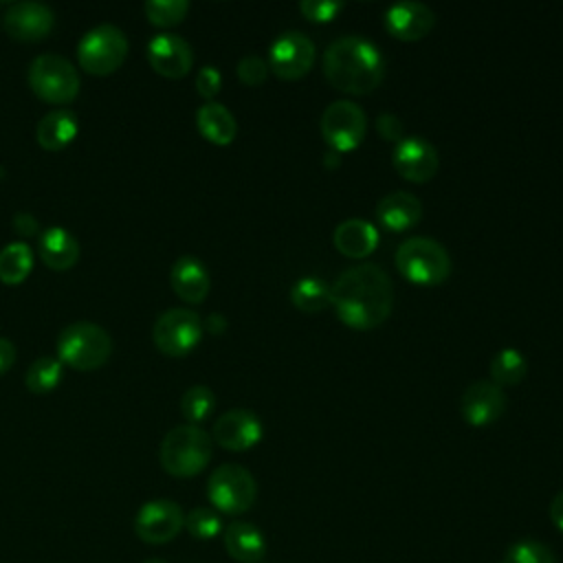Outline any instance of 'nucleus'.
Listing matches in <instances>:
<instances>
[{
  "label": "nucleus",
  "instance_id": "19",
  "mask_svg": "<svg viewBox=\"0 0 563 563\" xmlns=\"http://www.w3.org/2000/svg\"><path fill=\"white\" fill-rule=\"evenodd\" d=\"M222 543L227 554L238 563H262L266 556V537L264 532L251 523L235 519L222 530Z\"/></svg>",
  "mask_w": 563,
  "mask_h": 563
},
{
  "label": "nucleus",
  "instance_id": "6",
  "mask_svg": "<svg viewBox=\"0 0 563 563\" xmlns=\"http://www.w3.org/2000/svg\"><path fill=\"white\" fill-rule=\"evenodd\" d=\"M31 90L48 103H68L79 92V73L70 59L57 53H42L29 66Z\"/></svg>",
  "mask_w": 563,
  "mask_h": 563
},
{
  "label": "nucleus",
  "instance_id": "43",
  "mask_svg": "<svg viewBox=\"0 0 563 563\" xmlns=\"http://www.w3.org/2000/svg\"><path fill=\"white\" fill-rule=\"evenodd\" d=\"M143 563H167L165 559H145Z\"/></svg>",
  "mask_w": 563,
  "mask_h": 563
},
{
  "label": "nucleus",
  "instance_id": "18",
  "mask_svg": "<svg viewBox=\"0 0 563 563\" xmlns=\"http://www.w3.org/2000/svg\"><path fill=\"white\" fill-rule=\"evenodd\" d=\"M383 24L389 35L402 42L422 40L435 24V13L431 7L418 0H402L391 4L385 15Z\"/></svg>",
  "mask_w": 563,
  "mask_h": 563
},
{
  "label": "nucleus",
  "instance_id": "27",
  "mask_svg": "<svg viewBox=\"0 0 563 563\" xmlns=\"http://www.w3.org/2000/svg\"><path fill=\"white\" fill-rule=\"evenodd\" d=\"M33 268V251L26 242L15 240L0 251V282L15 286L22 284Z\"/></svg>",
  "mask_w": 563,
  "mask_h": 563
},
{
  "label": "nucleus",
  "instance_id": "24",
  "mask_svg": "<svg viewBox=\"0 0 563 563\" xmlns=\"http://www.w3.org/2000/svg\"><path fill=\"white\" fill-rule=\"evenodd\" d=\"M79 132V121L77 114L68 108H55L51 112H46L40 123L35 125V141L44 147V150H62L68 143H73V139Z\"/></svg>",
  "mask_w": 563,
  "mask_h": 563
},
{
  "label": "nucleus",
  "instance_id": "28",
  "mask_svg": "<svg viewBox=\"0 0 563 563\" xmlns=\"http://www.w3.org/2000/svg\"><path fill=\"white\" fill-rule=\"evenodd\" d=\"M528 374V361L517 347H501L490 361V378L499 387L517 385Z\"/></svg>",
  "mask_w": 563,
  "mask_h": 563
},
{
  "label": "nucleus",
  "instance_id": "21",
  "mask_svg": "<svg viewBox=\"0 0 563 563\" xmlns=\"http://www.w3.org/2000/svg\"><path fill=\"white\" fill-rule=\"evenodd\" d=\"M376 218L380 222V227L389 229V231H407L411 227H416L422 218V202L418 196L409 194V191H389L385 194L378 205H376Z\"/></svg>",
  "mask_w": 563,
  "mask_h": 563
},
{
  "label": "nucleus",
  "instance_id": "9",
  "mask_svg": "<svg viewBox=\"0 0 563 563\" xmlns=\"http://www.w3.org/2000/svg\"><path fill=\"white\" fill-rule=\"evenodd\" d=\"M319 128L328 147L343 154L356 150L363 143L367 117L354 101L336 99L321 112Z\"/></svg>",
  "mask_w": 563,
  "mask_h": 563
},
{
  "label": "nucleus",
  "instance_id": "36",
  "mask_svg": "<svg viewBox=\"0 0 563 563\" xmlns=\"http://www.w3.org/2000/svg\"><path fill=\"white\" fill-rule=\"evenodd\" d=\"M222 86V75L216 66H202L196 75V90L200 97L207 101H213V97L220 92Z\"/></svg>",
  "mask_w": 563,
  "mask_h": 563
},
{
  "label": "nucleus",
  "instance_id": "13",
  "mask_svg": "<svg viewBox=\"0 0 563 563\" xmlns=\"http://www.w3.org/2000/svg\"><path fill=\"white\" fill-rule=\"evenodd\" d=\"M391 163L402 178H407L411 183H427L435 176L440 156L431 141H427L424 136L411 134V136H402L398 143H394Z\"/></svg>",
  "mask_w": 563,
  "mask_h": 563
},
{
  "label": "nucleus",
  "instance_id": "30",
  "mask_svg": "<svg viewBox=\"0 0 563 563\" xmlns=\"http://www.w3.org/2000/svg\"><path fill=\"white\" fill-rule=\"evenodd\" d=\"M213 407H216V396L207 385H191L180 398V413L189 424L207 420Z\"/></svg>",
  "mask_w": 563,
  "mask_h": 563
},
{
  "label": "nucleus",
  "instance_id": "38",
  "mask_svg": "<svg viewBox=\"0 0 563 563\" xmlns=\"http://www.w3.org/2000/svg\"><path fill=\"white\" fill-rule=\"evenodd\" d=\"M13 227L20 235H35L37 233V220L29 211H20L13 216Z\"/></svg>",
  "mask_w": 563,
  "mask_h": 563
},
{
  "label": "nucleus",
  "instance_id": "7",
  "mask_svg": "<svg viewBox=\"0 0 563 563\" xmlns=\"http://www.w3.org/2000/svg\"><path fill=\"white\" fill-rule=\"evenodd\" d=\"M211 506L224 515H244L257 497V484L249 468L240 464H220L207 479Z\"/></svg>",
  "mask_w": 563,
  "mask_h": 563
},
{
  "label": "nucleus",
  "instance_id": "12",
  "mask_svg": "<svg viewBox=\"0 0 563 563\" xmlns=\"http://www.w3.org/2000/svg\"><path fill=\"white\" fill-rule=\"evenodd\" d=\"M314 53V42L303 31H284L268 48V68L282 79H299L310 73Z\"/></svg>",
  "mask_w": 563,
  "mask_h": 563
},
{
  "label": "nucleus",
  "instance_id": "2",
  "mask_svg": "<svg viewBox=\"0 0 563 563\" xmlns=\"http://www.w3.org/2000/svg\"><path fill=\"white\" fill-rule=\"evenodd\" d=\"M323 77L341 92L369 95L385 77L383 53L367 37H336L323 53Z\"/></svg>",
  "mask_w": 563,
  "mask_h": 563
},
{
  "label": "nucleus",
  "instance_id": "16",
  "mask_svg": "<svg viewBox=\"0 0 563 563\" xmlns=\"http://www.w3.org/2000/svg\"><path fill=\"white\" fill-rule=\"evenodd\" d=\"M506 394L493 380L471 383L460 398V413L471 427H488L506 411Z\"/></svg>",
  "mask_w": 563,
  "mask_h": 563
},
{
  "label": "nucleus",
  "instance_id": "3",
  "mask_svg": "<svg viewBox=\"0 0 563 563\" xmlns=\"http://www.w3.org/2000/svg\"><path fill=\"white\" fill-rule=\"evenodd\" d=\"M213 455L211 435L198 424H178L169 429L161 442L158 460L165 473L174 477L198 475Z\"/></svg>",
  "mask_w": 563,
  "mask_h": 563
},
{
  "label": "nucleus",
  "instance_id": "8",
  "mask_svg": "<svg viewBox=\"0 0 563 563\" xmlns=\"http://www.w3.org/2000/svg\"><path fill=\"white\" fill-rule=\"evenodd\" d=\"M128 55V37L117 24H97L77 44V59L90 75L114 73Z\"/></svg>",
  "mask_w": 563,
  "mask_h": 563
},
{
  "label": "nucleus",
  "instance_id": "23",
  "mask_svg": "<svg viewBox=\"0 0 563 563\" xmlns=\"http://www.w3.org/2000/svg\"><path fill=\"white\" fill-rule=\"evenodd\" d=\"M37 255L48 268L66 271L79 260V242L64 227H48L37 238Z\"/></svg>",
  "mask_w": 563,
  "mask_h": 563
},
{
  "label": "nucleus",
  "instance_id": "25",
  "mask_svg": "<svg viewBox=\"0 0 563 563\" xmlns=\"http://www.w3.org/2000/svg\"><path fill=\"white\" fill-rule=\"evenodd\" d=\"M196 125L200 134L213 145H229L238 134V121L220 101H207L196 110Z\"/></svg>",
  "mask_w": 563,
  "mask_h": 563
},
{
  "label": "nucleus",
  "instance_id": "20",
  "mask_svg": "<svg viewBox=\"0 0 563 563\" xmlns=\"http://www.w3.org/2000/svg\"><path fill=\"white\" fill-rule=\"evenodd\" d=\"M169 282L174 292L189 303H200L209 295L211 288V277L207 266L194 257V255H183L172 264L169 271Z\"/></svg>",
  "mask_w": 563,
  "mask_h": 563
},
{
  "label": "nucleus",
  "instance_id": "41",
  "mask_svg": "<svg viewBox=\"0 0 563 563\" xmlns=\"http://www.w3.org/2000/svg\"><path fill=\"white\" fill-rule=\"evenodd\" d=\"M202 328H207L211 334H224V330H227V317L220 314V312H211V314L207 317V321H205Z\"/></svg>",
  "mask_w": 563,
  "mask_h": 563
},
{
  "label": "nucleus",
  "instance_id": "11",
  "mask_svg": "<svg viewBox=\"0 0 563 563\" xmlns=\"http://www.w3.org/2000/svg\"><path fill=\"white\" fill-rule=\"evenodd\" d=\"M185 528V512L172 499H150L134 517V532L143 543L163 545L180 534Z\"/></svg>",
  "mask_w": 563,
  "mask_h": 563
},
{
  "label": "nucleus",
  "instance_id": "33",
  "mask_svg": "<svg viewBox=\"0 0 563 563\" xmlns=\"http://www.w3.org/2000/svg\"><path fill=\"white\" fill-rule=\"evenodd\" d=\"M147 20L156 26H174L185 20L189 11L187 0H147L143 4Z\"/></svg>",
  "mask_w": 563,
  "mask_h": 563
},
{
  "label": "nucleus",
  "instance_id": "17",
  "mask_svg": "<svg viewBox=\"0 0 563 563\" xmlns=\"http://www.w3.org/2000/svg\"><path fill=\"white\" fill-rule=\"evenodd\" d=\"M147 59L158 75L169 79H180L194 66V51L185 37L165 31L150 40Z\"/></svg>",
  "mask_w": 563,
  "mask_h": 563
},
{
  "label": "nucleus",
  "instance_id": "14",
  "mask_svg": "<svg viewBox=\"0 0 563 563\" xmlns=\"http://www.w3.org/2000/svg\"><path fill=\"white\" fill-rule=\"evenodd\" d=\"M262 420L244 407L224 411L211 429V440L227 451H249L262 440Z\"/></svg>",
  "mask_w": 563,
  "mask_h": 563
},
{
  "label": "nucleus",
  "instance_id": "1",
  "mask_svg": "<svg viewBox=\"0 0 563 563\" xmlns=\"http://www.w3.org/2000/svg\"><path fill=\"white\" fill-rule=\"evenodd\" d=\"M330 303L345 325L354 330H372L391 314V277L372 262L350 266L330 284Z\"/></svg>",
  "mask_w": 563,
  "mask_h": 563
},
{
  "label": "nucleus",
  "instance_id": "31",
  "mask_svg": "<svg viewBox=\"0 0 563 563\" xmlns=\"http://www.w3.org/2000/svg\"><path fill=\"white\" fill-rule=\"evenodd\" d=\"M185 530L194 539L211 541V539H216L224 530V526H222V519H220L218 510L207 508V506H198V508H191L185 515Z\"/></svg>",
  "mask_w": 563,
  "mask_h": 563
},
{
  "label": "nucleus",
  "instance_id": "40",
  "mask_svg": "<svg viewBox=\"0 0 563 563\" xmlns=\"http://www.w3.org/2000/svg\"><path fill=\"white\" fill-rule=\"evenodd\" d=\"M550 521L559 532H563V490L556 493L550 501Z\"/></svg>",
  "mask_w": 563,
  "mask_h": 563
},
{
  "label": "nucleus",
  "instance_id": "34",
  "mask_svg": "<svg viewBox=\"0 0 563 563\" xmlns=\"http://www.w3.org/2000/svg\"><path fill=\"white\" fill-rule=\"evenodd\" d=\"M268 70H271V68H268V62H266L264 57L255 55V53L244 55V57L238 62V68H235L240 81L246 84V86H260V84H264L266 77H268Z\"/></svg>",
  "mask_w": 563,
  "mask_h": 563
},
{
  "label": "nucleus",
  "instance_id": "29",
  "mask_svg": "<svg viewBox=\"0 0 563 563\" xmlns=\"http://www.w3.org/2000/svg\"><path fill=\"white\" fill-rule=\"evenodd\" d=\"M62 372H64V363L57 356H40L29 365L24 383L29 391L46 394L59 385Z\"/></svg>",
  "mask_w": 563,
  "mask_h": 563
},
{
  "label": "nucleus",
  "instance_id": "39",
  "mask_svg": "<svg viewBox=\"0 0 563 563\" xmlns=\"http://www.w3.org/2000/svg\"><path fill=\"white\" fill-rule=\"evenodd\" d=\"M15 363V345L7 339L0 336V376L7 374Z\"/></svg>",
  "mask_w": 563,
  "mask_h": 563
},
{
  "label": "nucleus",
  "instance_id": "32",
  "mask_svg": "<svg viewBox=\"0 0 563 563\" xmlns=\"http://www.w3.org/2000/svg\"><path fill=\"white\" fill-rule=\"evenodd\" d=\"M501 563H556V559L545 543L537 539H521L506 550Z\"/></svg>",
  "mask_w": 563,
  "mask_h": 563
},
{
  "label": "nucleus",
  "instance_id": "22",
  "mask_svg": "<svg viewBox=\"0 0 563 563\" xmlns=\"http://www.w3.org/2000/svg\"><path fill=\"white\" fill-rule=\"evenodd\" d=\"M332 242L341 255L361 260L376 251L380 235L372 222H367L363 218H347L336 224V229L332 233Z\"/></svg>",
  "mask_w": 563,
  "mask_h": 563
},
{
  "label": "nucleus",
  "instance_id": "42",
  "mask_svg": "<svg viewBox=\"0 0 563 563\" xmlns=\"http://www.w3.org/2000/svg\"><path fill=\"white\" fill-rule=\"evenodd\" d=\"M339 165H341V154L334 152V150H328V152L323 154V167H325V169H336Z\"/></svg>",
  "mask_w": 563,
  "mask_h": 563
},
{
  "label": "nucleus",
  "instance_id": "15",
  "mask_svg": "<svg viewBox=\"0 0 563 563\" xmlns=\"http://www.w3.org/2000/svg\"><path fill=\"white\" fill-rule=\"evenodd\" d=\"M55 15L53 9L44 2L37 0H20L7 7L2 15V26L4 31L22 42H35L48 35L53 29Z\"/></svg>",
  "mask_w": 563,
  "mask_h": 563
},
{
  "label": "nucleus",
  "instance_id": "26",
  "mask_svg": "<svg viewBox=\"0 0 563 563\" xmlns=\"http://www.w3.org/2000/svg\"><path fill=\"white\" fill-rule=\"evenodd\" d=\"M290 303L308 314L321 312L330 306V286L317 275L299 277L290 288Z\"/></svg>",
  "mask_w": 563,
  "mask_h": 563
},
{
  "label": "nucleus",
  "instance_id": "35",
  "mask_svg": "<svg viewBox=\"0 0 563 563\" xmlns=\"http://www.w3.org/2000/svg\"><path fill=\"white\" fill-rule=\"evenodd\" d=\"M343 2L341 0H301L299 2V11L303 18L312 20V22H330L339 15V11H343Z\"/></svg>",
  "mask_w": 563,
  "mask_h": 563
},
{
  "label": "nucleus",
  "instance_id": "10",
  "mask_svg": "<svg viewBox=\"0 0 563 563\" xmlns=\"http://www.w3.org/2000/svg\"><path fill=\"white\" fill-rule=\"evenodd\" d=\"M202 339V321L189 308H169L152 325V341L165 356H185Z\"/></svg>",
  "mask_w": 563,
  "mask_h": 563
},
{
  "label": "nucleus",
  "instance_id": "4",
  "mask_svg": "<svg viewBox=\"0 0 563 563\" xmlns=\"http://www.w3.org/2000/svg\"><path fill=\"white\" fill-rule=\"evenodd\" d=\"M396 268L418 286H438L451 275V257L446 249L427 235H413L396 249Z\"/></svg>",
  "mask_w": 563,
  "mask_h": 563
},
{
  "label": "nucleus",
  "instance_id": "5",
  "mask_svg": "<svg viewBox=\"0 0 563 563\" xmlns=\"http://www.w3.org/2000/svg\"><path fill=\"white\" fill-rule=\"evenodd\" d=\"M112 354V339L106 328L92 321H75L57 336V358L79 372L99 369Z\"/></svg>",
  "mask_w": 563,
  "mask_h": 563
},
{
  "label": "nucleus",
  "instance_id": "37",
  "mask_svg": "<svg viewBox=\"0 0 563 563\" xmlns=\"http://www.w3.org/2000/svg\"><path fill=\"white\" fill-rule=\"evenodd\" d=\"M376 130H378V134H380L385 141H394V143H398V141L405 136L400 117H396V114H391V112H383V114L376 117Z\"/></svg>",
  "mask_w": 563,
  "mask_h": 563
}]
</instances>
